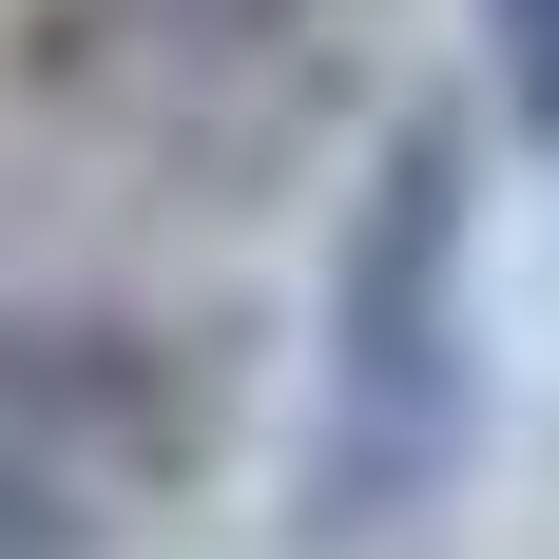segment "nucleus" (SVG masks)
I'll return each mask as SVG.
<instances>
[{"label":"nucleus","instance_id":"f257e3e1","mask_svg":"<svg viewBox=\"0 0 559 559\" xmlns=\"http://www.w3.org/2000/svg\"><path fill=\"white\" fill-rule=\"evenodd\" d=\"M483 463V155L463 116H386V155L347 193L329 251V386L289 463V540L309 559H405Z\"/></svg>","mask_w":559,"mask_h":559},{"label":"nucleus","instance_id":"f03ea898","mask_svg":"<svg viewBox=\"0 0 559 559\" xmlns=\"http://www.w3.org/2000/svg\"><path fill=\"white\" fill-rule=\"evenodd\" d=\"M483 58H502V135L559 155V0H483Z\"/></svg>","mask_w":559,"mask_h":559}]
</instances>
